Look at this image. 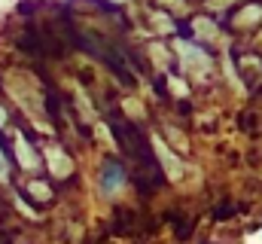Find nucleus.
<instances>
[{
    "label": "nucleus",
    "mask_w": 262,
    "mask_h": 244,
    "mask_svg": "<svg viewBox=\"0 0 262 244\" xmlns=\"http://www.w3.org/2000/svg\"><path fill=\"white\" fill-rule=\"evenodd\" d=\"M46 159H49V168H52V174H58V177H70V171H73V162L64 156V150H46Z\"/></svg>",
    "instance_id": "7ed1b4c3"
},
{
    "label": "nucleus",
    "mask_w": 262,
    "mask_h": 244,
    "mask_svg": "<svg viewBox=\"0 0 262 244\" xmlns=\"http://www.w3.org/2000/svg\"><path fill=\"white\" fill-rule=\"evenodd\" d=\"M15 159H18V165H21L25 171H34V168L40 165V159H37V153L31 150V144H28L25 134H15Z\"/></svg>",
    "instance_id": "f03ea898"
},
{
    "label": "nucleus",
    "mask_w": 262,
    "mask_h": 244,
    "mask_svg": "<svg viewBox=\"0 0 262 244\" xmlns=\"http://www.w3.org/2000/svg\"><path fill=\"white\" fill-rule=\"evenodd\" d=\"M9 168H12V156L0 147V180H9Z\"/></svg>",
    "instance_id": "20e7f679"
},
{
    "label": "nucleus",
    "mask_w": 262,
    "mask_h": 244,
    "mask_svg": "<svg viewBox=\"0 0 262 244\" xmlns=\"http://www.w3.org/2000/svg\"><path fill=\"white\" fill-rule=\"evenodd\" d=\"M125 183H128V177H125L122 162H116V159H104V165H101V192L110 198V195H116Z\"/></svg>",
    "instance_id": "f257e3e1"
}]
</instances>
